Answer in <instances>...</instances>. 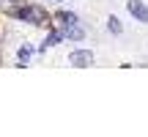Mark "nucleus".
<instances>
[{
	"label": "nucleus",
	"mask_w": 148,
	"mask_h": 137,
	"mask_svg": "<svg viewBox=\"0 0 148 137\" xmlns=\"http://www.w3.org/2000/svg\"><path fill=\"white\" fill-rule=\"evenodd\" d=\"M60 33H63V38H71V41H82V38H85V30L79 25H63Z\"/></svg>",
	"instance_id": "obj_4"
},
{
	"label": "nucleus",
	"mask_w": 148,
	"mask_h": 137,
	"mask_svg": "<svg viewBox=\"0 0 148 137\" xmlns=\"http://www.w3.org/2000/svg\"><path fill=\"white\" fill-rule=\"evenodd\" d=\"M5 3H19V0H5Z\"/></svg>",
	"instance_id": "obj_9"
},
{
	"label": "nucleus",
	"mask_w": 148,
	"mask_h": 137,
	"mask_svg": "<svg viewBox=\"0 0 148 137\" xmlns=\"http://www.w3.org/2000/svg\"><path fill=\"white\" fill-rule=\"evenodd\" d=\"M58 41H63V33H60V30H55V33H49V36H47V41L41 44V49H47V47H55Z\"/></svg>",
	"instance_id": "obj_6"
},
{
	"label": "nucleus",
	"mask_w": 148,
	"mask_h": 137,
	"mask_svg": "<svg viewBox=\"0 0 148 137\" xmlns=\"http://www.w3.org/2000/svg\"><path fill=\"white\" fill-rule=\"evenodd\" d=\"M52 3H60V0H52Z\"/></svg>",
	"instance_id": "obj_10"
},
{
	"label": "nucleus",
	"mask_w": 148,
	"mask_h": 137,
	"mask_svg": "<svg viewBox=\"0 0 148 137\" xmlns=\"http://www.w3.org/2000/svg\"><path fill=\"white\" fill-rule=\"evenodd\" d=\"M126 8H129V14H132L137 22L148 25V5L143 3V0H126Z\"/></svg>",
	"instance_id": "obj_3"
},
{
	"label": "nucleus",
	"mask_w": 148,
	"mask_h": 137,
	"mask_svg": "<svg viewBox=\"0 0 148 137\" xmlns=\"http://www.w3.org/2000/svg\"><path fill=\"white\" fill-rule=\"evenodd\" d=\"M107 27H110V30L115 33V36L123 30V27H121V22H118V16H110V19H107Z\"/></svg>",
	"instance_id": "obj_7"
},
{
	"label": "nucleus",
	"mask_w": 148,
	"mask_h": 137,
	"mask_svg": "<svg viewBox=\"0 0 148 137\" xmlns=\"http://www.w3.org/2000/svg\"><path fill=\"white\" fill-rule=\"evenodd\" d=\"M58 22L60 25H79L77 14H71V11H58Z\"/></svg>",
	"instance_id": "obj_5"
},
{
	"label": "nucleus",
	"mask_w": 148,
	"mask_h": 137,
	"mask_svg": "<svg viewBox=\"0 0 148 137\" xmlns=\"http://www.w3.org/2000/svg\"><path fill=\"white\" fill-rule=\"evenodd\" d=\"M8 16L19 22H27V25H47V11L38 8V5H16V8H8Z\"/></svg>",
	"instance_id": "obj_1"
},
{
	"label": "nucleus",
	"mask_w": 148,
	"mask_h": 137,
	"mask_svg": "<svg viewBox=\"0 0 148 137\" xmlns=\"http://www.w3.org/2000/svg\"><path fill=\"white\" fill-rule=\"evenodd\" d=\"M30 52H33V47H22V49H19V63H22V66L27 63V58H30Z\"/></svg>",
	"instance_id": "obj_8"
},
{
	"label": "nucleus",
	"mask_w": 148,
	"mask_h": 137,
	"mask_svg": "<svg viewBox=\"0 0 148 137\" xmlns=\"http://www.w3.org/2000/svg\"><path fill=\"white\" fill-rule=\"evenodd\" d=\"M69 63L77 66V68L93 66V52H90V49H74V52L69 55Z\"/></svg>",
	"instance_id": "obj_2"
}]
</instances>
